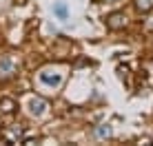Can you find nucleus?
I'll return each instance as SVG.
<instances>
[{"label":"nucleus","instance_id":"f257e3e1","mask_svg":"<svg viewBox=\"0 0 153 146\" xmlns=\"http://www.w3.org/2000/svg\"><path fill=\"white\" fill-rule=\"evenodd\" d=\"M107 27L113 29V31L124 29V27H126V15H124L122 11H115V13H111V15H107Z\"/></svg>","mask_w":153,"mask_h":146},{"label":"nucleus","instance_id":"f03ea898","mask_svg":"<svg viewBox=\"0 0 153 146\" xmlns=\"http://www.w3.org/2000/svg\"><path fill=\"white\" fill-rule=\"evenodd\" d=\"M2 137L7 139V144H18L20 139H22V128H20V126L4 128V131H2Z\"/></svg>","mask_w":153,"mask_h":146},{"label":"nucleus","instance_id":"7ed1b4c3","mask_svg":"<svg viewBox=\"0 0 153 146\" xmlns=\"http://www.w3.org/2000/svg\"><path fill=\"white\" fill-rule=\"evenodd\" d=\"M40 82H42V84H47V86H58V84L62 82V77L58 75V73L42 71V73H40Z\"/></svg>","mask_w":153,"mask_h":146},{"label":"nucleus","instance_id":"20e7f679","mask_svg":"<svg viewBox=\"0 0 153 146\" xmlns=\"http://www.w3.org/2000/svg\"><path fill=\"white\" fill-rule=\"evenodd\" d=\"M29 108H31V113H33L36 117H40L42 113L47 111V102L42 100V97H33V100L29 102Z\"/></svg>","mask_w":153,"mask_h":146},{"label":"nucleus","instance_id":"39448f33","mask_svg":"<svg viewBox=\"0 0 153 146\" xmlns=\"http://www.w3.org/2000/svg\"><path fill=\"white\" fill-rule=\"evenodd\" d=\"M11 73H13V60L9 55L0 58V77H9Z\"/></svg>","mask_w":153,"mask_h":146},{"label":"nucleus","instance_id":"423d86ee","mask_svg":"<svg viewBox=\"0 0 153 146\" xmlns=\"http://www.w3.org/2000/svg\"><path fill=\"white\" fill-rule=\"evenodd\" d=\"M16 111V102L11 100V97H2V100H0V113H13Z\"/></svg>","mask_w":153,"mask_h":146},{"label":"nucleus","instance_id":"0eeeda50","mask_svg":"<svg viewBox=\"0 0 153 146\" xmlns=\"http://www.w3.org/2000/svg\"><path fill=\"white\" fill-rule=\"evenodd\" d=\"M135 7H138V11L146 13L153 9V0H135Z\"/></svg>","mask_w":153,"mask_h":146},{"label":"nucleus","instance_id":"6e6552de","mask_svg":"<svg viewBox=\"0 0 153 146\" xmlns=\"http://www.w3.org/2000/svg\"><path fill=\"white\" fill-rule=\"evenodd\" d=\"M53 11H56V15H58L60 20H65V18H67V7H65L62 2H58V4H56V7H53Z\"/></svg>","mask_w":153,"mask_h":146},{"label":"nucleus","instance_id":"1a4fd4ad","mask_svg":"<svg viewBox=\"0 0 153 146\" xmlns=\"http://www.w3.org/2000/svg\"><path fill=\"white\" fill-rule=\"evenodd\" d=\"M96 135H98V137H109V135H111V128H109L107 124H102V126L96 131Z\"/></svg>","mask_w":153,"mask_h":146},{"label":"nucleus","instance_id":"9d476101","mask_svg":"<svg viewBox=\"0 0 153 146\" xmlns=\"http://www.w3.org/2000/svg\"><path fill=\"white\" fill-rule=\"evenodd\" d=\"M144 29H146V31H151V29H153V15H151V18H149V20H146V24H144Z\"/></svg>","mask_w":153,"mask_h":146},{"label":"nucleus","instance_id":"9b49d317","mask_svg":"<svg viewBox=\"0 0 153 146\" xmlns=\"http://www.w3.org/2000/svg\"><path fill=\"white\" fill-rule=\"evenodd\" d=\"M0 128H2V122H0Z\"/></svg>","mask_w":153,"mask_h":146}]
</instances>
